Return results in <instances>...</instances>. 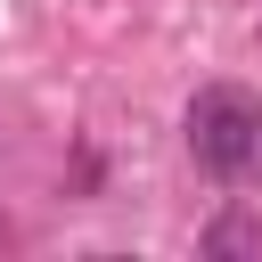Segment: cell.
I'll return each mask as SVG.
<instances>
[{"instance_id": "1", "label": "cell", "mask_w": 262, "mask_h": 262, "mask_svg": "<svg viewBox=\"0 0 262 262\" xmlns=\"http://www.w3.org/2000/svg\"><path fill=\"white\" fill-rule=\"evenodd\" d=\"M188 156L213 180H246L262 172V98L237 82H205L188 98Z\"/></svg>"}, {"instance_id": "2", "label": "cell", "mask_w": 262, "mask_h": 262, "mask_svg": "<svg viewBox=\"0 0 262 262\" xmlns=\"http://www.w3.org/2000/svg\"><path fill=\"white\" fill-rule=\"evenodd\" d=\"M196 246H205V254H262V221H254V213H213Z\"/></svg>"}]
</instances>
